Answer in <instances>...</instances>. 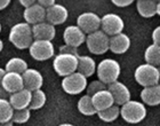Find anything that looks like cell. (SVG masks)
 I'll return each instance as SVG.
<instances>
[{
    "label": "cell",
    "mask_w": 160,
    "mask_h": 126,
    "mask_svg": "<svg viewBox=\"0 0 160 126\" xmlns=\"http://www.w3.org/2000/svg\"><path fill=\"white\" fill-rule=\"evenodd\" d=\"M30 117H31V110L29 108L22 110H14L12 122L15 124H24L30 119Z\"/></svg>",
    "instance_id": "f546056e"
},
{
    "label": "cell",
    "mask_w": 160,
    "mask_h": 126,
    "mask_svg": "<svg viewBox=\"0 0 160 126\" xmlns=\"http://www.w3.org/2000/svg\"><path fill=\"white\" fill-rule=\"evenodd\" d=\"M37 3L40 5L42 8H45V9H48V8H50L52 6H54L56 3H55L54 0H38Z\"/></svg>",
    "instance_id": "836d02e7"
},
{
    "label": "cell",
    "mask_w": 160,
    "mask_h": 126,
    "mask_svg": "<svg viewBox=\"0 0 160 126\" xmlns=\"http://www.w3.org/2000/svg\"><path fill=\"white\" fill-rule=\"evenodd\" d=\"M32 34L34 40H47L52 41L56 36V29L48 22L32 25Z\"/></svg>",
    "instance_id": "e0dca14e"
},
{
    "label": "cell",
    "mask_w": 160,
    "mask_h": 126,
    "mask_svg": "<svg viewBox=\"0 0 160 126\" xmlns=\"http://www.w3.org/2000/svg\"><path fill=\"white\" fill-rule=\"evenodd\" d=\"M8 39L17 50H29L34 40L32 27L25 22L15 24L10 29Z\"/></svg>",
    "instance_id": "6da1fadb"
},
{
    "label": "cell",
    "mask_w": 160,
    "mask_h": 126,
    "mask_svg": "<svg viewBox=\"0 0 160 126\" xmlns=\"http://www.w3.org/2000/svg\"><path fill=\"white\" fill-rule=\"evenodd\" d=\"M60 53H62V54H72V55L79 56V53H78V48H74V47L68 46V45H63V46L60 47Z\"/></svg>",
    "instance_id": "1f68e13d"
},
{
    "label": "cell",
    "mask_w": 160,
    "mask_h": 126,
    "mask_svg": "<svg viewBox=\"0 0 160 126\" xmlns=\"http://www.w3.org/2000/svg\"><path fill=\"white\" fill-rule=\"evenodd\" d=\"M144 60L145 63L151 64L153 66H160V46L156 44H151L150 46L147 47L144 52Z\"/></svg>",
    "instance_id": "cb8c5ba5"
},
{
    "label": "cell",
    "mask_w": 160,
    "mask_h": 126,
    "mask_svg": "<svg viewBox=\"0 0 160 126\" xmlns=\"http://www.w3.org/2000/svg\"><path fill=\"white\" fill-rule=\"evenodd\" d=\"M9 3H10V0H0V10L7 8V7L9 6Z\"/></svg>",
    "instance_id": "8d00e7d4"
},
{
    "label": "cell",
    "mask_w": 160,
    "mask_h": 126,
    "mask_svg": "<svg viewBox=\"0 0 160 126\" xmlns=\"http://www.w3.org/2000/svg\"><path fill=\"white\" fill-rule=\"evenodd\" d=\"M22 78H23L24 88L29 90L30 92L41 90L43 85V77L37 69L29 68L25 72L22 73Z\"/></svg>",
    "instance_id": "4fadbf2b"
},
{
    "label": "cell",
    "mask_w": 160,
    "mask_h": 126,
    "mask_svg": "<svg viewBox=\"0 0 160 126\" xmlns=\"http://www.w3.org/2000/svg\"><path fill=\"white\" fill-rule=\"evenodd\" d=\"M0 99H7V100L9 99V94L7 93L2 87H0Z\"/></svg>",
    "instance_id": "74e56055"
},
{
    "label": "cell",
    "mask_w": 160,
    "mask_h": 126,
    "mask_svg": "<svg viewBox=\"0 0 160 126\" xmlns=\"http://www.w3.org/2000/svg\"><path fill=\"white\" fill-rule=\"evenodd\" d=\"M141 100L144 104L156 107L160 104V84L151 87H145L141 92Z\"/></svg>",
    "instance_id": "44dd1931"
},
{
    "label": "cell",
    "mask_w": 160,
    "mask_h": 126,
    "mask_svg": "<svg viewBox=\"0 0 160 126\" xmlns=\"http://www.w3.org/2000/svg\"><path fill=\"white\" fill-rule=\"evenodd\" d=\"M31 97H32V92L23 88L20 92L10 94L8 100H9L10 106L13 107L14 110H22L28 109L30 107Z\"/></svg>",
    "instance_id": "ac0fdd59"
},
{
    "label": "cell",
    "mask_w": 160,
    "mask_h": 126,
    "mask_svg": "<svg viewBox=\"0 0 160 126\" xmlns=\"http://www.w3.org/2000/svg\"><path fill=\"white\" fill-rule=\"evenodd\" d=\"M158 69H159V75H160V66L158 68ZM159 84H160V80H159Z\"/></svg>",
    "instance_id": "f6af8a7d"
},
{
    "label": "cell",
    "mask_w": 160,
    "mask_h": 126,
    "mask_svg": "<svg viewBox=\"0 0 160 126\" xmlns=\"http://www.w3.org/2000/svg\"><path fill=\"white\" fill-rule=\"evenodd\" d=\"M125 22L118 14L109 13L101 17V29L107 36L113 37L122 33Z\"/></svg>",
    "instance_id": "9c48e42d"
},
{
    "label": "cell",
    "mask_w": 160,
    "mask_h": 126,
    "mask_svg": "<svg viewBox=\"0 0 160 126\" xmlns=\"http://www.w3.org/2000/svg\"><path fill=\"white\" fill-rule=\"evenodd\" d=\"M152 41H153V44L160 46V25L152 31Z\"/></svg>",
    "instance_id": "d6a6232c"
},
{
    "label": "cell",
    "mask_w": 160,
    "mask_h": 126,
    "mask_svg": "<svg viewBox=\"0 0 160 126\" xmlns=\"http://www.w3.org/2000/svg\"><path fill=\"white\" fill-rule=\"evenodd\" d=\"M1 29H2V28H1V23H0V32H1Z\"/></svg>",
    "instance_id": "ee69618b"
},
{
    "label": "cell",
    "mask_w": 160,
    "mask_h": 126,
    "mask_svg": "<svg viewBox=\"0 0 160 126\" xmlns=\"http://www.w3.org/2000/svg\"><path fill=\"white\" fill-rule=\"evenodd\" d=\"M78 57L72 54L58 53L53 60V68L55 72L61 77H68L78 70Z\"/></svg>",
    "instance_id": "5b68a950"
},
{
    "label": "cell",
    "mask_w": 160,
    "mask_h": 126,
    "mask_svg": "<svg viewBox=\"0 0 160 126\" xmlns=\"http://www.w3.org/2000/svg\"><path fill=\"white\" fill-rule=\"evenodd\" d=\"M96 62L92 56L88 55H79L78 57V72L83 75V76L88 78L92 77L94 73L96 72Z\"/></svg>",
    "instance_id": "7402d4cb"
},
{
    "label": "cell",
    "mask_w": 160,
    "mask_h": 126,
    "mask_svg": "<svg viewBox=\"0 0 160 126\" xmlns=\"http://www.w3.org/2000/svg\"><path fill=\"white\" fill-rule=\"evenodd\" d=\"M28 68V63L22 57H12L8 60V62L5 66V71L6 72H15V73H24Z\"/></svg>",
    "instance_id": "d4e9b609"
},
{
    "label": "cell",
    "mask_w": 160,
    "mask_h": 126,
    "mask_svg": "<svg viewBox=\"0 0 160 126\" xmlns=\"http://www.w3.org/2000/svg\"><path fill=\"white\" fill-rule=\"evenodd\" d=\"M58 126H74L72 124H69V123H64V124H60Z\"/></svg>",
    "instance_id": "7bdbcfd3"
},
{
    "label": "cell",
    "mask_w": 160,
    "mask_h": 126,
    "mask_svg": "<svg viewBox=\"0 0 160 126\" xmlns=\"http://www.w3.org/2000/svg\"><path fill=\"white\" fill-rule=\"evenodd\" d=\"M86 45L92 54L102 55L110 48V37L107 36L102 30L95 31L86 36Z\"/></svg>",
    "instance_id": "8992f818"
},
{
    "label": "cell",
    "mask_w": 160,
    "mask_h": 126,
    "mask_svg": "<svg viewBox=\"0 0 160 126\" xmlns=\"http://www.w3.org/2000/svg\"><path fill=\"white\" fill-rule=\"evenodd\" d=\"M36 3H37V1H34V0H20V3L24 7V9H25V8H29V7H31V6H33Z\"/></svg>",
    "instance_id": "d590c367"
},
{
    "label": "cell",
    "mask_w": 160,
    "mask_h": 126,
    "mask_svg": "<svg viewBox=\"0 0 160 126\" xmlns=\"http://www.w3.org/2000/svg\"><path fill=\"white\" fill-rule=\"evenodd\" d=\"M5 75H6L5 69H3V68H0V87H1V84H2V79H3V77H5Z\"/></svg>",
    "instance_id": "f35d334b"
},
{
    "label": "cell",
    "mask_w": 160,
    "mask_h": 126,
    "mask_svg": "<svg viewBox=\"0 0 160 126\" xmlns=\"http://www.w3.org/2000/svg\"><path fill=\"white\" fill-rule=\"evenodd\" d=\"M0 126H13V122H8V123H2V124H0Z\"/></svg>",
    "instance_id": "ab89813d"
},
{
    "label": "cell",
    "mask_w": 160,
    "mask_h": 126,
    "mask_svg": "<svg viewBox=\"0 0 160 126\" xmlns=\"http://www.w3.org/2000/svg\"><path fill=\"white\" fill-rule=\"evenodd\" d=\"M47 101L46 93L42 90H38L32 92V97H31V103L29 109L30 110H39L41 109Z\"/></svg>",
    "instance_id": "f1b7e54d"
},
{
    "label": "cell",
    "mask_w": 160,
    "mask_h": 126,
    "mask_svg": "<svg viewBox=\"0 0 160 126\" xmlns=\"http://www.w3.org/2000/svg\"><path fill=\"white\" fill-rule=\"evenodd\" d=\"M3 50V41L1 39H0V52Z\"/></svg>",
    "instance_id": "b9f144b4"
},
{
    "label": "cell",
    "mask_w": 160,
    "mask_h": 126,
    "mask_svg": "<svg viewBox=\"0 0 160 126\" xmlns=\"http://www.w3.org/2000/svg\"><path fill=\"white\" fill-rule=\"evenodd\" d=\"M108 86L105 85V84H103L101 80H93L92 83H89L88 85H87V95L89 96H93L94 94L98 93V92H101V91L103 90H107Z\"/></svg>",
    "instance_id": "4dcf8cb0"
},
{
    "label": "cell",
    "mask_w": 160,
    "mask_h": 126,
    "mask_svg": "<svg viewBox=\"0 0 160 126\" xmlns=\"http://www.w3.org/2000/svg\"><path fill=\"white\" fill-rule=\"evenodd\" d=\"M136 9L141 16L150 18L157 15V1L154 0H137Z\"/></svg>",
    "instance_id": "603a6c76"
},
{
    "label": "cell",
    "mask_w": 160,
    "mask_h": 126,
    "mask_svg": "<svg viewBox=\"0 0 160 126\" xmlns=\"http://www.w3.org/2000/svg\"><path fill=\"white\" fill-rule=\"evenodd\" d=\"M96 73L98 80L108 86L118 81V78L121 73V66L119 62L113 59H104L97 64Z\"/></svg>",
    "instance_id": "7a4b0ae2"
},
{
    "label": "cell",
    "mask_w": 160,
    "mask_h": 126,
    "mask_svg": "<svg viewBox=\"0 0 160 126\" xmlns=\"http://www.w3.org/2000/svg\"><path fill=\"white\" fill-rule=\"evenodd\" d=\"M23 17L25 23L30 24L31 27L36 25V24L42 23L46 20V9L36 3L33 6L24 9Z\"/></svg>",
    "instance_id": "2e32d148"
},
{
    "label": "cell",
    "mask_w": 160,
    "mask_h": 126,
    "mask_svg": "<svg viewBox=\"0 0 160 126\" xmlns=\"http://www.w3.org/2000/svg\"><path fill=\"white\" fill-rule=\"evenodd\" d=\"M112 3L117 7H128L133 3V0H112Z\"/></svg>",
    "instance_id": "e575fe53"
},
{
    "label": "cell",
    "mask_w": 160,
    "mask_h": 126,
    "mask_svg": "<svg viewBox=\"0 0 160 126\" xmlns=\"http://www.w3.org/2000/svg\"><path fill=\"white\" fill-rule=\"evenodd\" d=\"M120 116L129 124L141 123L147 117V108L143 102L130 100L120 107Z\"/></svg>",
    "instance_id": "3957f363"
},
{
    "label": "cell",
    "mask_w": 160,
    "mask_h": 126,
    "mask_svg": "<svg viewBox=\"0 0 160 126\" xmlns=\"http://www.w3.org/2000/svg\"><path fill=\"white\" fill-rule=\"evenodd\" d=\"M130 47V38L126 33H119L117 36L110 37V48L114 54H125Z\"/></svg>",
    "instance_id": "ffe728a7"
},
{
    "label": "cell",
    "mask_w": 160,
    "mask_h": 126,
    "mask_svg": "<svg viewBox=\"0 0 160 126\" xmlns=\"http://www.w3.org/2000/svg\"><path fill=\"white\" fill-rule=\"evenodd\" d=\"M77 27H79L85 34H90L100 30L101 17L93 12H85L78 16Z\"/></svg>",
    "instance_id": "30bf717a"
},
{
    "label": "cell",
    "mask_w": 160,
    "mask_h": 126,
    "mask_svg": "<svg viewBox=\"0 0 160 126\" xmlns=\"http://www.w3.org/2000/svg\"><path fill=\"white\" fill-rule=\"evenodd\" d=\"M108 90L110 91L114 100V104L117 106H123L125 103L130 101V91L129 88L121 81H116L113 84L108 85Z\"/></svg>",
    "instance_id": "5bb4252c"
},
{
    "label": "cell",
    "mask_w": 160,
    "mask_h": 126,
    "mask_svg": "<svg viewBox=\"0 0 160 126\" xmlns=\"http://www.w3.org/2000/svg\"><path fill=\"white\" fill-rule=\"evenodd\" d=\"M77 108L80 113H82L83 116H94L97 115L96 109L94 108L93 101H92V96L89 95H82L78 100Z\"/></svg>",
    "instance_id": "484cf974"
},
{
    "label": "cell",
    "mask_w": 160,
    "mask_h": 126,
    "mask_svg": "<svg viewBox=\"0 0 160 126\" xmlns=\"http://www.w3.org/2000/svg\"><path fill=\"white\" fill-rule=\"evenodd\" d=\"M92 101H93L94 108L96 109L97 113L108 109V108H110V107H112L114 104L113 96H112V94L110 93V91L108 88L94 94L92 96Z\"/></svg>",
    "instance_id": "d6986e66"
},
{
    "label": "cell",
    "mask_w": 160,
    "mask_h": 126,
    "mask_svg": "<svg viewBox=\"0 0 160 126\" xmlns=\"http://www.w3.org/2000/svg\"><path fill=\"white\" fill-rule=\"evenodd\" d=\"M68 17H69L68 8L61 3H55L54 6L46 9V21L54 27L65 23Z\"/></svg>",
    "instance_id": "7c38bea8"
},
{
    "label": "cell",
    "mask_w": 160,
    "mask_h": 126,
    "mask_svg": "<svg viewBox=\"0 0 160 126\" xmlns=\"http://www.w3.org/2000/svg\"><path fill=\"white\" fill-rule=\"evenodd\" d=\"M14 109L10 106L9 100L0 99V124L12 122Z\"/></svg>",
    "instance_id": "83f0119b"
},
{
    "label": "cell",
    "mask_w": 160,
    "mask_h": 126,
    "mask_svg": "<svg viewBox=\"0 0 160 126\" xmlns=\"http://www.w3.org/2000/svg\"><path fill=\"white\" fill-rule=\"evenodd\" d=\"M157 15H159L160 16V1H158L157 3Z\"/></svg>",
    "instance_id": "60d3db41"
},
{
    "label": "cell",
    "mask_w": 160,
    "mask_h": 126,
    "mask_svg": "<svg viewBox=\"0 0 160 126\" xmlns=\"http://www.w3.org/2000/svg\"><path fill=\"white\" fill-rule=\"evenodd\" d=\"M134 77H135V80L137 81V84L141 85L142 87H144V88L154 86V85L159 84V69L157 66L144 63V64H141L135 69Z\"/></svg>",
    "instance_id": "277c9868"
},
{
    "label": "cell",
    "mask_w": 160,
    "mask_h": 126,
    "mask_svg": "<svg viewBox=\"0 0 160 126\" xmlns=\"http://www.w3.org/2000/svg\"><path fill=\"white\" fill-rule=\"evenodd\" d=\"M1 87H2L3 90L6 91L9 95L22 91L24 88L22 75L15 73V72H6V75H5V77H3V79H2Z\"/></svg>",
    "instance_id": "9a60e30c"
},
{
    "label": "cell",
    "mask_w": 160,
    "mask_h": 126,
    "mask_svg": "<svg viewBox=\"0 0 160 126\" xmlns=\"http://www.w3.org/2000/svg\"><path fill=\"white\" fill-rule=\"evenodd\" d=\"M63 40L64 45L78 48L83 43H86V34L77 25H69L64 29Z\"/></svg>",
    "instance_id": "8fae6325"
},
{
    "label": "cell",
    "mask_w": 160,
    "mask_h": 126,
    "mask_svg": "<svg viewBox=\"0 0 160 126\" xmlns=\"http://www.w3.org/2000/svg\"><path fill=\"white\" fill-rule=\"evenodd\" d=\"M97 116L101 120H103L105 123H111V122H114L118 117L120 116V107L117 104H113L112 107L108 108L105 110H102V111H98L97 113Z\"/></svg>",
    "instance_id": "4316f807"
},
{
    "label": "cell",
    "mask_w": 160,
    "mask_h": 126,
    "mask_svg": "<svg viewBox=\"0 0 160 126\" xmlns=\"http://www.w3.org/2000/svg\"><path fill=\"white\" fill-rule=\"evenodd\" d=\"M62 88L67 94L70 95H78L82 93L83 91L87 88V78L83 75L77 72L72 73L70 76L64 77L62 79Z\"/></svg>",
    "instance_id": "52a82bcc"
},
{
    "label": "cell",
    "mask_w": 160,
    "mask_h": 126,
    "mask_svg": "<svg viewBox=\"0 0 160 126\" xmlns=\"http://www.w3.org/2000/svg\"><path fill=\"white\" fill-rule=\"evenodd\" d=\"M31 57L36 61H47L55 55V47L52 41L33 40L29 48Z\"/></svg>",
    "instance_id": "ba28073f"
}]
</instances>
